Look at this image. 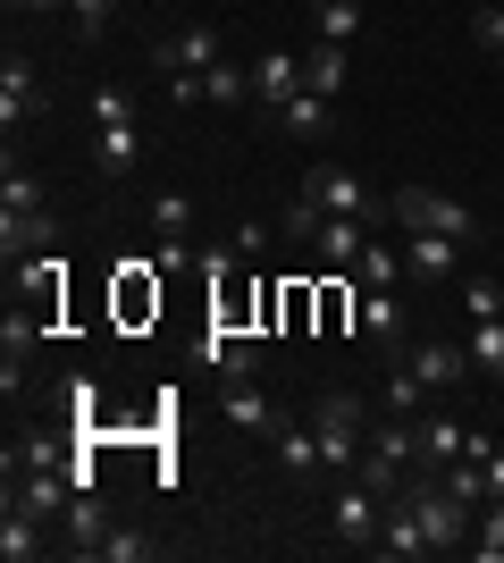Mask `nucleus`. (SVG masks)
Returning <instances> with one entry per match:
<instances>
[{"label": "nucleus", "instance_id": "f257e3e1", "mask_svg": "<svg viewBox=\"0 0 504 563\" xmlns=\"http://www.w3.org/2000/svg\"><path fill=\"white\" fill-rule=\"evenodd\" d=\"M395 505L421 521V547H429V555H455L462 530H471V505H462L446 479H429V471H421V479H404V488H395Z\"/></svg>", "mask_w": 504, "mask_h": 563}, {"label": "nucleus", "instance_id": "f03ea898", "mask_svg": "<svg viewBox=\"0 0 504 563\" xmlns=\"http://www.w3.org/2000/svg\"><path fill=\"white\" fill-rule=\"evenodd\" d=\"M412 463H421V429H412V412H387L379 429H370V446H361V471L354 479H370L379 496H395L412 479Z\"/></svg>", "mask_w": 504, "mask_h": 563}, {"label": "nucleus", "instance_id": "7ed1b4c3", "mask_svg": "<svg viewBox=\"0 0 504 563\" xmlns=\"http://www.w3.org/2000/svg\"><path fill=\"white\" fill-rule=\"evenodd\" d=\"M152 68H168L177 101H202V76L219 68V25H177L168 43H152Z\"/></svg>", "mask_w": 504, "mask_h": 563}, {"label": "nucleus", "instance_id": "20e7f679", "mask_svg": "<svg viewBox=\"0 0 504 563\" xmlns=\"http://www.w3.org/2000/svg\"><path fill=\"white\" fill-rule=\"evenodd\" d=\"M387 211H395V228H429V235H462V244H480V219L462 211L455 194H437V186H404V194H387Z\"/></svg>", "mask_w": 504, "mask_h": 563}, {"label": "nucleus", "instance_id": "39448f33", "mask_svg": "<svg viewBox=\"0 0 504 563\" xmlns=\"http://www.w3.org/2000/svg\"><path fill=\"white\" fill-rule=\"evenodd\" d=\"M312 438H320V471H354V446L370 438L361 396H320L312 404Z\"/></svg>", "mask_w": 504, "mask_h": 563}, {"label": "nucleus", "instance_id": "423d86ee", "mask_svg": "<svg viewBox=\"0 0 504 563\" xmlns=\"http://www.w3.org/2000/svg\"><path fill=\"white\" fill-rule=\"evenodd\" d=\"M395 362H404V371L421 378L429 396H455L462 378H471V353H462V345H446V336H421V345H404Z\"/></svg>", "mask_w": 504, "mask_h": 563}, {"label": "nucleus", "instance_id": "0eeeda50", "mask_svg": "<svg viewBox=\"0 0 504 563\" xmlns=\"http://www.w3.org/2000/svg\"><path fill=\"white\" fill-rule=\"evenodd\" d=\"M303 194H312V202H320L328 219H370V211H379V194L361 186L354 168H336V161H320L312 177H303Z\"/></svg>", "mask_w": 504, "mask_h": 563}, {"label": "nucleus", "instance_id": "6e6552de", "mask_svg": "<svg viewBox=\"0 0 504 563\" xmlns=\"http://www.w3.org/2000/svg\"><path fill=\"white\" fill-rule=\"evenodd\" d=\"M354 329L370 336V345L395 362L404 353V311H395V286H361V303H354Z\"/></svg>", "mask_w": 504, "mask_h": 563}, {"label": "nucleus", "instance_id": "1a4fd4ad", "mask_svg": "<svg viewBox=\"0 0 504 563\" xmlns=\"http://www.w3.org/2000/svg\"><path fill=\"white\" fill-rule=\"evenodd\" d=\"M9 278H18V295L43 311V320H59V286H68V261H59V244H51V253H25Z\"/></svg>", "mask_w": 504, "mask_h": 563}, {"label": "nucleus", "instance_id": "9d476101", "mask_svg": "<svg viewBox=\"0 0 504 563\" xmlns=\"http://www.w3.org/2000/svg\"><path fill=\"white\" fill-rule=\"evenodd\" d=\"M43 311H9V320H0V387H9V396H18V378H25V362H34V345H43Z\"/></svg>", "mask_w": 504, "mask_h": 563}, {"label": "nucleus", "instance_id": "9b49d317", "mask_svg": "<svg viewBox=\"0 0 504 563\" xmlns=\"http://www.w3.org/2000/svg\"><path fill=\"white\" fill-rule=\"evenodd\" d=\"M294 93H303V59L294 51H261L253 59V110H287Z\"/></svg>", "mask_w": 504, "mask_h": 563}, {"label": "nucleus", "instance_id": "f8f14e48", "mask_svg": "<svg viewBox=\"0 0 504 563\" xmlns=\"http://www.w3.org/2000/svg\"><path fill=\"white\" fill-rule=\"evenodd\" d=\"M51 244H59V219L51 211H0V261H9V269H18L25 253H51Z\"/></svg>", "mask_w": 504, "mask_h": 563}, {"label": "nucleus", "instance_id": "ddd939ff", "mask_svg": "<svg viewBox=\"0 0 504 563\" xmlns=\"http://www.w3.org/2000/svg\"><path fill=\"white\" fill-rule=\"evenodd\" d=\"M412 429H421V471H446V463L471 454V429L455 412H412Z\"/></svg>", "mask_w": 504, "mask_h": 563}, {"label": "nucleus", "instance_id": "4468645a", "mask_svg": "<svg viewBox=\"0 0 504 563\" xmlns=\"http://www.w3.org/2000/svg\"><path fill=\"white\" fill-rule=\"evenodd\" d=\"M202 371H219V378H261V345L244 329H219L211 320V336H202Z\"/></svg>", "mask_w": 504, "mask_h": 563}, {"label": "nucleus", "instance_id": "2eb2a0df", "mask_svg": "<svg viewBox=\"0 0 504 563\" xmlns=\"http://www.w3.org/2000/svg\"><path fill=\"white\" fill-rule=\"evenodd\" d=\"M462 253H471L462 235H429V228H412V235H404V269H412V278H455Z\"/></svg>", "mask_w": 504, "mask_h": 563}, {"label": "nucleus", "instance_id": "dca6fc26", "mask_svg": "<svg viewBox=\"0 0 504 563\" xmlns=\"http://www.w3.org/2000/svg\"><path fill=\"white\" fill-rule=\"evenodd\" d=\"M43 110V76H34V59H0V126L18 135V118Z\"/></svg>", "mask_w": 504, "mask_h": 563}, {"label": "nucleus", "instance_id": "f3484780", "mask_svg": "<svg viewBox=\"0 0 504 563\" xmlns=\"http://www.w3.org/2000/svg\"><path fill=\"white\" fill-rule=\"evenodd\" d=\"M135 161H144L135 118H119V126H93V168H101V177H135Z\"/></svg>", "mask_w": 504, "mask_h": 563}, {"label": "nucleus", "instance_id": "a211bd4d", "mask_svg": "<svg viewBox=\"0 0 504 563\" xmlns=\"http://www.w3.org/2000/svg\"><path fill=\"white\" fill-rule=\"evenodd\" d=\"M219 412H227L236 429H261V438H269V421H278V404L261 396V378H227V396H219Z\"/></svg>", "mask_w": 504, "mask_h": 563}, {"label": "nucleus", "instance_id": "6ab92c4d", "mask_svg": "<svg viewBox=\"0 0 504 563\" xmlns=\"http://www.w3.org/2000/svg\"><path fill=\"white\" fill-rule=\"evenodd\" d=\"M312 253L328 261V269H345V261L370 253V235H361V219H320V228H312Z\"/></svg>", "mask_w": 504, "mask_h": 563}, {"label": "nucleus", "instance_id": "aec40b11", "mask_svg": "<svg viewBox=\"0 0 504 563\" xmlns=\"http://www.w3.org/2000/svg\"><path fill=\"white\" fill-rule=\"evenodd\" d=\"M59 530H68V539H76V555H93V547L110 539V514H101V496L85 488V496H76V505H68V514H59Z\"/></svg>", "mask_w": 504, "mask_h": 563}, {"label": "nucleus", "instance_id": "412c9836", "mask_svg": "<svg viewBox=\"0 0 504 563\" xmlns=\"http://www.w3.org/2000/svg\"><path fill=\"white\" fill-rule=\"evenodd\" d=\"M269 446L287 454V471H320V438H312V421H287V412H278V421H269Z\"/></svg>", "mask_w": 504, "mask_h": 563}, {"label": "nucleus", "instance_id": "4be33fe9", "mask_svg": "<svg viewBox=\"0 0 504 563\" xmlns=\"http://www.w3.org/2000/svg\"><path fill=\"white\" fill-rule=\"evenodd\" d=\"M0 555H9V563H34V555H43V521L25 514V505L0 514Z\"/></svg>", "mask_w": 504, "mask_h": 563}, {"label": "nucleus", "instance_id": "5701e85b", "mask_svg": "<svg viewBox=\"0 0 504 563\" xmlns=\"http://www.w3.org/2000/svg\"><path fill=\"white\" fill-rule=\"evenodd\" d=\"M303 85H312V93H345V43H312L303 51Z\"/></svg>", "mask_w": 504, "mask_h": 563}, {"label": "nucleus", "instance_id": "b1692460", "mask_svg": "<svg viewBox=\"0 0 504 563\" xmlns=\"http://www.w3.org/2000/svg\"><path fill=\"white\" fill-rule=\"evenodd\" d=\"M462 353H471V371L504 378V311H496V320H471V336H462Z\"/></svg>", "mask_w": 504, "mask_h": 563}, {"label": "nucleus", "instance_id": "393cba45", "mask_svg": "<svg viewBox=\"0 0 504 563\" xmlns=\"http://www.w3.org/2000/svg\"><path fill=\"white\" fill-rule=\"evenodd\" d=\"M144 311H160V269L144 278V261H126V278H119V320H144Z\"/></svg>", "mask_w": 504, "mask_h": 563}, {"label": "nucleus", "instance_id": "a878e982", "mask_svg": "<svg viewBox=\"0 0 504 563\" xmlns=\"http://www.w3.org/2000/svg\"><path fill=\"white\" fill-rule=\"evenodd\" d=\"M68 421H76V446H93V429H101V387L85 371L68 378Z\"/></svg>", "mask_w": 504, "mask_h": 563}, {"label": "nucleus", "instance_id": "bb28decb", "mask_svg": "<svg viewBox=\"0 0 504 563\" xmlns=\"http://www.w3.org/2000/svg\"><path fill=\"white\" fill-rule=\"evenodd\" d=\"M202 101H219V110H244V101H253V68H227V59H219V68L202 76Z\"/></svg>", "mask_w": 504, "mask_h": 563}, {"label": "nucleus", "instance_id": "cd10ccee", "mask_svg": "<svg viewBox=\"0 0 504 563\" xmlns=\"http://www.w3.org/2000/svg\"><path fill=\"white\" fill-rule=\"evenodd\" d=\"M354 269H361V286H395V278H412V269H404V244H379V235H370V253H361Z\"/></svg>", "mask_w": 504, "mask_h": 563}, {"label": "nucleus", "instance_id": "c85d7f7f", "mask_svg": "<svg viewBox=\"0 0 504 563\" xmlns=\"http://www.w3.org/2000/svg\"><path fill=\"white\" fill-rule=\"evenodd\" d=\"M0 211H43V177H25L18 152H9V177H0Z\"/></svg>", "mask_w": 504, "mask_h": 563}, {"label": "nucleus", "instance_id": "c756f323", "mask_svg": "<svg viewBox=\"0 0 504 563\" xmlns=\"http://www.w3.org/2000/svg\"><path fill=\"white\" fill-rule=\"evenodd\" d=\"M361 34V0H320V43H354Z\"/></svg>", "mask_w": 504, "mask_h": 563}, {"label": "nucleus", "instance_id": "7c9ffc66", "mask_svg": "<svg viewBox=\"0 0 504 563\" xmlns=\"http://www.w3.org/2000/svg\"><path fill=\"white\" fill-rule=\"evenodd\" d=\"M294 126V135H320V126H328V93H312V85H303V93L287 101V110H278Z\"/></svg>", "mask_w": 504, "mask_h": 563}, {"label": "nucleus", "instance_id": "2f4dec72", "mask_svg": "<svg viewBox=\"0 0 504 563\" xmlns=\"http://www.w3.org/2000/svg\"><path fill=\"white\" fill-rule=\"evenodd\" d=\"M421 396H429V387H421V378H412L404 362H387V396H379L387 412H421Z\"/></svg>", "mask_w": 504, "mask_h": 563}, {"label": "nucleus", "instance_id": "473e14b6", "mask_svg": "<svg viewBox=\"0 0 504 563\" xmlns=\"http://www.w3.org/2000/svg\"><path fill=\"white\" fill-rule=\"evenodd\" d=\"M93 555H101V563H144V555H152V539H144V530H119V521H110V539H101Z\"/></svg>", "mask_w": 504, "mask_h": 563}, {"label": "nucleus", "instance_id": "72a5a7b5", "mask_svg": "<svg viewBox=\"0 0 504 563\" xmlns=\"http://www.w3.org/2000/svg\"><path fill=\"white\" fill-rule=\"evenodd\" d=\"M471 43H480L488 59H504V0H488V9H471Z\"/></svg>", "mask_w": 504, "mask_h": 563}, {"label": "nucleus", "instance_id": "f704fd0d", "mask_svg": "<svg viewBox=\"0 0 504 563\" xmlns=\"http://www.w3.org/2000/svg\"><path fill=\"white\" fill-rule=\"evenodd\" d=\"M152 228H160V235H186L193 228V202H186V194H152Z\"/></svg>", "mask_w": 504, "mask_h": 563}, {"label": "nucleus", "instance_id": "c9c22d12", "mask_svg": "<svg viewBox=\"0 0 504 563\" xmlns=\"http://www.w3.org/2000/svg\"><path fill=\"white\" fill-rule=\"evenodd\" d=\"M462 311H471V320H496V311H504V286L496 278H462Z\"/></svg>", "mask_w": 504, "mask_h": 563}, {"label": "nucleus", "instance_id": "e433bc0d", "mask_svg": "<svg viewBox=\"0 0 504 563\" xmlns=\"http://www.w3.org/2000/svg\"><path fill=\"white\" fill-rule=\"evenodd\" d=\"M320 329H354V286H320Z\"/></svg>", "mask_w": 504, "mask_h": 563}, {"label": "nucleus", "instance_id": "4c0bfd02", "mask_svg": "<svg viewBox=\"0 0 504 563\" xmlns=\"http://www.w3.org/2000/svg\"><path fill=\"white\" fill-rule=\"evenodd\" d=\"M471 547H480L488 563L504 555V496H488V514H480V539H471Z\"/></svg>", "mask_w": 504, "mask_h": 563}, {"label": "nucleus", "instance_id": "58836bf2", "mask_svg": "<svg viewBox=\"0 0 504 563\" xmlns=\"http://www.w3.org/2000/svg\"><path fill=\"white\" fill-rule=\"evenodd\" d=\"M152 269H160V278H168V269H202V253H193L186 235H160V253H152Z\"/></svg>", "mask_w": 504, "mask_h": 563}, {"label": "nucleus", "instance_id": "ea45409f", "mask_svg": "<svg viewBox=\"0 0 504 563\" xmlns=\"http://www.w3.org/2000/svg\"><path fill=\"white\" fill-rule=\"evenodd\" d=\"M119 118H135V101H126V85H101L93 93V126H119Z\"/></svg>", "mask_w": 504, "mask_h": 563}, {"label": "nucleus", "instance_id": "a19ab883", "mask_svg": "<svg viewBox=\"0 0 504 563\" xmlns=\"http://www.w3.org/2000/svg\"><path fill=\"white\" fill-rule=\"evenodd\" d=\"M278 311H287V329H303V320H312V311H320V303H312V286L294 278V286H287V295H278Z\"/></svg>", "mask_w": 504, "mask_h": 563}, {"label": "nucleus", "instance_id": "79ce46f5", "mask_svg": "<svg viewBox=\"0 0 504 563\" xmlns=\"http://www.w3.org/2000/svg\"><path fill=\"white\" fill-rule=\"evenodd\" d=\"M68 9H76V25H85V43H93L101 25H110V9H119V0H68Z\"/></svg>", "mask_w": 504, "mask_h": 563}, {"label": "nucleus", "instance_id": "37998d69", "mask_svg": "<svg viewBox=\"0 0 504 563\" xmlns=\"http://www.w3.org/2000/svg\"><path fill=\"white\" fill-rule=\"evenodd\" d=\"M480 463H488V496H504V446H488Z\"/></svg>", "mask_w": 504, "mask_h": 563}, {"label": "nucleus", "instance_id": "c03bdc74", "mask_svg": "<svg viewBox=\"0 0 504 563\" xmlns=\"http://www.w3.org/2000/svg\"><path fill=\"white\" fill-rule=\"evenodd\" d=\"M18 9H59V0H18Z\"/></svg>", "mask_w": 504, "mask_h": 563}]
</instances>
